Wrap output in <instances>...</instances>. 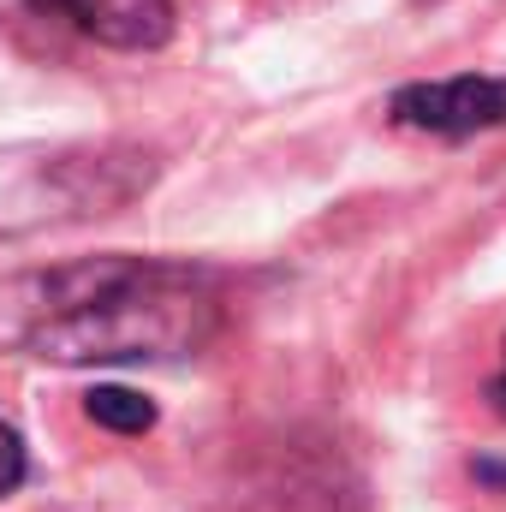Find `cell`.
Instances as JSON below:
<instances>
[{
    "label": "cell",
    "mask_w": 506,
    "mask_h": 512,
    "mask_svg": "<svg viewBox=\"0 0 506 512\" xmlns=\"http://www.w3.org/2000/svg\"><path fill=\"white\" fill-rule=\"evenodd\" d=\"M24 471H30V453H24V435L0 417V501L24 483Z\"/></svg>",
    "instance_id": "5"
},
{
    "label": "cell",
    "mask_w": 506,
    "mask_h": 512,
    "mask_svg": "<svg viewBox=\"0 0 506 512\" xmlns=\"http://www.w3.org/2000/svg\"><path fill=\"white\" fill-rule=\"evenodd\" d=\"M393 126L435 131V137H471V131L506 126V78L489 72H459V78H435V84H405L387 102Z\"/></svg>",
    "instance_id": "2"
},
{
    "label": "cell",
    "mask_w": 506,
    "mask_h": 512,
    "mask_svg": "<svg viewBox=\"0 0 506 512\" xmlns=\"http://www.w3.org/2000/svg\"><path fill=\"white\" fill-rule=\"evenodd\" d=\"M489 399H495V411L506 417V364H501V376H495V387H489Z\"/></svg>",
    "instance_id": "6"
},
{
    "label": "cell",
    "mask_w": 506,
    "mask_h": 512,
    "mask_svg": "<svg viewBox=\"0 0 506 512\" xmlns=\"http://www.w3.org/2000/svg\"><path fill=\"white\" fill-rule=\"evenodd\" d=\"M215 328V274L161 256H78L0 286V346L48 364H173Z\"/></svg>",
    "instance_id": "1"
},
{
    "label": "cell",
    "mask_w": 506,
    "mask_h": 512,
    "mask_svg": "<svg viewBox=\"0 0 506 512\" xmlns=\"http://www.w3.org/2000/svg\"><path fill=\"white\" fill-rule=\"evenodd\" d=\"M84 411H90V423H102V429H114V435H143V429H155V405H149L143 393H131V387H96V393L84 399Z\"/></svg>",
    "instance_id": "4"
},
{
    "label": "cell",
    "mask_w": 506,
    "mask_h": 512,
    "mask_svg": "<svg viewBox=\"0 0 506 512\" xmlns=\"http://www.w3.org/2000/svg\"><path fill=\"white\" fill-rule=\"evenodd\" d=\"M42 12H60L102 48L149 54L173 36V0H36Z\"/></svg>",
    "instance_id": "3"
}]
</instances>
